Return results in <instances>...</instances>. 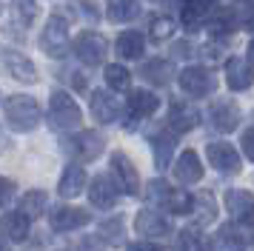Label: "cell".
I'll return each mask as SVG.
<instances>
[{"mask_svg": "<svg viewBox=\"0 0 254 251\" xmlns=\"http://www.w3.org/2000/svg\"><path fill=\"white\" fill-rule=\"evenodd\" d=\"M146 197L160 205L163 211H172V214H191L194 211V197L180 191V188H172L166 180H151L146 186Z\"/></svg>", "mask_w": 254, "mask_h": 251, "instance_id": "cell-1", "label": "cell"}, {"mask_svg": "<svg viewBox=\"0 0 254 251\" xmlns=\"http://www.w3.org/2000/svg\"><path fill=\"white\" fill-rule=\"evenodd\" d=\"M3 112H6L9 126L17 128V131H32V128H37V123H40V106H37V100L29 97V94H12V97H6Z\"/></svg>", "mask_w": 254, "mask_h": 251, "instance_id": "cell-2", "label": "cell"}, {"mask_svg": "<svg viewBox=\"0 0 254 251\" xmlns=\"http://www.w3.org/2000/svg\"><path fill=\"white\" fill-rule=\"evenodd\" d=\"M49 120H52V126L66 128V131L80 126V120H83L80 106L74 103V97L69 91H63V89L52 91V97H49Z\"/></svg>", "mask_w": 254, "mask_h": 251, "instance_id": "cell-3", "label": "cell"}, {"mask_svg": "<svg viewBox=\"0 0 254 251\" xmlns=\"http://www.w3.org/2000/svg\"><path fill=\"white\" fill-rule=\"evenodd\" d=\"M69 46V23L63 20L60 14H52L46 20V29L40 34V49L49 57H63Z\"/></svg>", "mask_w": 254, "mask_h": 251, "instance_id": "cell-4", "label": "cell"}, {"mask_svg": "<svg viewBox=\"0 0 254 251\" xmlns=\"http://www.w3.org/2000/svg\"><path fill=\"white\" fill-rule=\"evenodd\" d=\"M74 55H77V60L86 63V66H100L106 60V55H109V43H106L103 34L83 32V34L74 37Z\"/></svg>", "mask_w": 254, "mask_h": 251, "instance_id": "cell-5", "label": "cell"}, {"mask_svg": "<svg viewBox=\"0 0 254 251\" xmlns=\"http://www.w3.org/2000/svg\"><path fill=\"white\" fill-rule=\"evenodd\" d=\"M177 80H180V89H183L186 94H191V97H206V94H211V91L217 89V77L203 66L183 68V71L177 74Z\"/></svg>", "mask_w": 254, "mask_h": 251, "instance_id": "cell-6", "label": "cell"}, {"mask_svg": "<svg viewBox=\"0 0 254 251\" xmlns=\"http://www.w3.org/2000/svg\"><path fill=\"white\" fill-rule=\"evenodd\" d=\"M0 66L6 68L9 77L20 80V83H37L35 63L23 52H17V49H0Z\"/></svg>", "mask_w": 254, "mask_h": 251, "instance_id": "cell-7", "label": "cell"}, {"mask_svg": "<svg viewBox=\"0 0 254 251\" xmlns=\"http://www.w3.org/2000/svg\"><path fill=\"white\" fill-rule=\"evenodd\" d=\"M226 211L237 226H254V197L249 188H229L226 191Z\"/></svg>", "mask_w": 254, "mask_h": 251, "instance_id": "cell-8", "label": "cell"}, {"mask_svg": "<svg viewBox=\"0 0 254 251\" xmlns=\"http://www.w3.org/2000/svg\"><path fill=\"white\" fill-rule=\"evenodd\" d=\"M103 146H106V140H103V134H97V131H80L77 137L66 140V151L74 154V157H80V160L100 157V154H103Z\"/></svg>", "mask_w": 254, "mask_h": 251, "instance_id": "cell-9", "label": "cell"}, {"mask_svg": "<svg viewBox=\"0 0 254 251\" xmlns=\"http://www.w3.org/2000/svg\"><path fill=\"white\" fill-rule=\"evenodd\" d=\"M134 228L146 237H169L174 228L172 220L163 214V211H154V208H143L137 217H134Z\"/></svg>", "mask_w": 254, "mask_h": 251, "instance_id": "cell-10", "label": "cell"}, {"mask_svg": "<svg viewBox=\"0 0 254 251\" xmlns=\"http://www.w3.org/2000/svg\"><path fill=\"white\" fill-rule=\"evenodd\" d=\"M206 157H208V163L217 171H223V174H237V171H240V154L234 151L231 143H208Z\"/></svg>", "mask_w": 254, "mask_h": 251, "instance_id": "cell-11", "label": "cell"}, {"mask_svg": "<svg viewBox=\"0 0 254 251\" xmlns=\"http://www.w3.org/2000/svg\"><path fill=\"white\" fill-rule=\"evenodd\" d=\"M112 171H115V177H117V186H120L126 194H140L137 169H134V163H131L123 151L112 154Z\"/></svg>", "mask_w": 254, "mask_h": 251, "instance_id": "cell-12", "label": "cell"}, {"mask_svg": "<svg viewBox=\"0 0 254 251\" xmlns=\"http://www.w3.org/2000/svg\"><path fill=\"white\" fill-rule=\"evenodd\" d=\"M208 120H211L214 128H220V131L229 134V131H234V128L240 126V109L231 100H214L211 109H208Z\"/></svg>", "mask_w": 254, "mask_h": 251, "instance_id": "cell-13", "label": "cell"}, {"mask_svg": "<svg viewBox=\"0 0 254 251\" xmlns=\"http://www.w3.org/2000/svg\"><path fill=\"white\" fill-rule=\"evenodd\" d=\"M211 14V0H183L180 3V23L189 32H200L203 23H208Z\"/></svg>", "mask_w": 254, "mask_h": 251, "instance_id": "cell-14", "label": "cell"}, {"mask_svg": "<svg viewBox=\"0 0 254 251\" xmlns=\"http://www.w3.org/2000/svg\"><path fill=\"white\" fill-rule=\"evenodd\" d=\"M89 109H92V117L100 120V123H117V120H120V106H117V100L103 89L92 91Z\"/></svg>", "mask_w": 254, "mask_h": 251, "instance_id": "cell-15", "label": "cell"}, {"mask_svg": "<svg viewBox=\"0 0 254 251\" xmlns=\"http://www.w3.org/2000/svg\"><path fill=\"white\" fill-rule=\"evenodd\" d=\"M197 123H200V112H197L194 106H189L186 100L172 103V109H169V126H172V131L186 134V131H191Z\"/></svg>", "mask_w": 254, "mask_h": 251, "instance_id": "cell-16", "label": "cell"}, {"mask_svg": "<svg viewBox=\"0 0 254 251\" xmlns=\"http://www.w3.org/2000/svg\"><path fill=\"white\" fill-rule=\"evenodd\" d=\"M174 180L183 183V186H191V183H200L203 180V163L197 157V151L186 148L180 160L174 163Z\"/></svg>", "mask_w": 254, "mask_h": 251, "instance_id": "cell-17", "label": "cell"}, {"mask_svg": "<svg viewBox=\"0 0 254 251\" xmlns=\"http://www.w3.org/2000/svg\"><path fill=\"white\" fill-rule=\"evenodd\" d=\"M86 223H89V211L74 208V205H58L52 211V228L55 231H74V228H83Z\"/></svg>", "mask_w": 254, "mask_h": 251, "instance_id": "cell-18", "label": "cell"}, {"mask_svg": "<svg viewBox=\"0 0 254 251\" xmlns=\"http://www.w3.org/2000/svg\"><path fill=\"white\" fill-rule=\"evenodd\" d=\"M226 83H229V89H234V91L249 89V86L254 83V68L249 66V60L231 57L229 63H226Z\"/></svg>", "mask_w": 254, "mask_h": 251, "instance_id": "cell-19", "label": "cell"}, {"mask_svg": "<svg viewBox=\"0 0 254 251\" xmlns=\"http://www.w3.org/2000/svg\"><path fill=\"white\" fill-rule=\"evenodd\" d=\"M89 200L97 208H112V205H117V186L109 177H103V174L94 177L89 183Z\"/></svg>", "mask_w": 254, "mask_h": 251, "instance_id": "cell-20", "label": "cell"}, {"mask_svg": "<svg viewBox=\"0 0 254 251\" xmlns=\"http://www.w3.org/2000/svg\"><path fill=\"white\" fill-rule=\"evenodd\" d=\"M0 234L12 240V243H23L29 237V217L17 208V211H9V214L0 217Z\"/></svg>", "mask_w": 254, "mask_h": 251, "instance_id": "cell-21", "label": "cell"}, {"mask_svg": "<svg viewBox=\"0 0 254 251\" xmlns=\"http://www.w3.org/2000/svg\"><path fill=\"white\" fill-rule=\"evenodd\" d=\"M86 188V171H83V166H77V163H71V166H66V171H63V177H60V186L58 191L60 197H77V194Z\"/></svg>", "mask_w": 254, "mask_h": 251, "instance_id": "cell-22", "label": "cell"}, {"mask_svg": "<svg viewBox=\"0 0 254 251\" xmlns=\"http://www.w3.org/2000/svg\"><path fill=\"white\" fill-rule=\"evenodd\" d=\"M157 106H160V97L146 89H134L128 94V112L134 114V117H151V114L157 112Z\"/></svg>", "mask_w": 254, "mask_h": 251, "instance_id": "cell-23", "label": "cell"}, {"mask_svg": "<svg viewBox=\"0 0 254 251\" xmlns=\"http://www.w3.org/2000/svg\"><path fill=\"white\" fill-rule=\"evenodd\" d=\"M115 52L123 57V60H137V57H143V52H146V40H143L140 32H123L117 37Z\"/></svg>", "mask_w": 254, "mask_h": 251, "instance_id": "cell-24", "label": "cell"}, {"mask_svg": "<svg viewBox=\"0 0 254 251\" xmlns=\"http://www.w3.org/2000/svg\"><path fill=\"white\" fill-rule=\"evenodd\" d=\"M140 14L137 0H106V17L112 23H128Z\"/></svg>", "mask_w": 254, "mask_h": 251, "instance_id": "cell-25", "label": "cell"}, {"mask_svg": "<svg viewBox=\"0 0 254 251\" xmlns=\"http://www.w3.org/2000/svg\"><path fill=\"white\" fill-rule=\"evenodd\" d=\"M206 26L220 37V34H229V32H234V29H240V14L231 11V9H214L208 14Z\"/></svg>", "mask_w": 254, "mask_h": 251, "instance_id": "cell-26", "label": "cell"}, {"mask_svg": "<svg viewBox=\"0 0 254 251\" xmlns=\"http://www.w3.org/2000/svg\"><path fill=\"white\" fill-rule=\"evenodd\" d=\"M140 74L149 80V83H154V86H166V83H172L174 68L169 60H149V63H143Z\"/></svg>", "mask_w": 254, "mask_h": 251, "instance_id": "cell-27", "label": "cell"}, {"mask_svg": "<svg viewBox=\"0 0 254 251\" xmlns=\"http://www.w3.org/2000/svg\"><path fill=\"white\" fill-rule=\"evenodd\" d=\"M214 249L217 251H243L246 249V237L234 226H223L214 237Z\"/></svg>", "mask_w": 254, "mask_h": 251, "instance_id": "cell-28", "label": "cell"}, {"mask_svg": "<svg viewBox=\"0 0 254 251\" xmlns=\"http://www.w3.org/2000/svg\"><path fill=\"white\" fill-rule=\"evenodd\" d=\"M46 203H49L46 191H26L23 197H20V211H23V214L32 220V217H40V214H43Z\"/></svg>", "mask_w": 254, "mask_h": 251, "instance_id": "cell-29", "label": "cell"}, {"mask_svg": "<svg viewBox=\"0 0 254 251\" xmlns=\"http://www.w3.org/2000/svg\"><path fill=\"white\" fill-rule=\"evenodd\" d=\"M106 83H109V89L112 91H126L128 83H131V74H128L126 66L112 63V66H106Z\"/></svg>", "mask_w": 254, "mask_h": 251, "instance_id": "cell-30", "label": "cell"}, {"mask_svg": "<svg viewBox=\"0 0 254 251\" xmlns=\"http://www.w3.org/2000/svg\"><path fill=\"white\" fill-rule=\"evenodd\" d=\"M151 148H154V160H157V169H166L169 160H172V151H174V140L172 134H157L151 140Z\"/></svg>", "mask_w": 254, "mask_h": 251, "instance_id": "cell-31", "label": "cell"}, {"mask_svg": "<svg viewBox=\"0 0 254 251\" xmlns=\"http://www.w3.org/2000/svg\"><path fill=\"white\" fill-rule=\"evenodd\" d=\"M149 34L154 43H163V40H169L174 34V20L172 17H166V14H160V17H154V20L149 23Z\"/></svg>", "mask_w": 254, "mask_h": 251, "instance_id": "cell-32", "label": "cell"}, {"mask_svg": "<svg viewBox=\"0 0 254 251\" xmlns=\"http://www.w3.org/2000/svg\"><path fill=\"white\" fill-rule=\"evenodd\" d=\"M177 249L180 251H208V243L203 240V234H197L194 228H186V231H180Z\"/></svg>", "mask_w": 254, "mask_h": 251, "instance_id": "cell-33", "label": "cell"}, {"mask_svg": "<svg viewBox=\"0 0 254 251\" xmlns=\"http://www.w3.org/2000/svg\"><path fill=\"white\" fill-rule=\"evenodd\" d=\"M120 228H123V220H120V217H115V223L106 220L103 226H100V240H103V243H120V237H123Z\"/></svg>", "mask_w": 254, "mask_h": 251, "instance_id": "cell-34", "label": "cell"}, {"mask_svg": "<svg viewBox=\"0 0 254 251\" xmlns=\"http://www.w3.org/2000/svg\"><path fill=\"white\" fill-rule=\"evenodd\" d=\"M14 194H17L14 183H12V180H6V177H0V208H6V205L12 203Z\"/></svg>", "mask_w": 254, "mask_h": 251, "instance_id": "cell-35", "label": "cell"}, {"mask_svg": "<svg viewBox=\"0 0 254 251\" xmlns=\"http://www.w3.org/2000/svg\"><path fill=\"white\" fill-rule=\"evenodd\" d=\"M14 6H17V11L23 14V23H32V20H35V14H37L35 0H14Z\"/></svg>", "mask_w": 254, "mask_h": 251, "instance_id": "cell-36", "label": "cell"}, {"mask_svg": "<svg viewBox=\"0 0 254 251\" xmlns=\"http://www.w3.org/2000/svg\"><path fill=\"white\" fill-rule=\"evenodd\" d=\"M240 143H243V151H246V157H249V160L254 163V126H252V128H246V131H243Z\"/></svg>", "mask_w": 254, "mask_h": 251, "instance_id": "cell-37", "label": "cell"}, {"mask_svg": "<svg viewBox=\"0 0 254 251\" xmlns=\"http://www.w3.org/2000/svg\"><path fill=\"white\" fill-rule=\"evenodd\" d=\"M240 29H249V32H254V3L243 6V11H240Z\"/></svg>", "mask_w": 254, "mask_h": 251, "instance_id": "cell-38", "label": "cell"}, {"mask_svg": "<svg viewBox=\"0 0 254 251\" xmlns=\"http://www.w3.org/2000/svg\"><path fill=\"white\" fill-rule=\"evenodd\" d=\"M126 251H166V249L157 246V243H151V240H146V243H131Z\"/></svg>", "mask_w": 254, "mask_h": 251, "instance_id": "cell-39", "label": "cell"}, {"mask_svg": "<svg viewBox=\"0 0 254 251\" xmlns=\"http://www.w3.org/2000/svg\"><path fill=\"white\" fill-rule=\"evenodd\" d=\"M174 55L177 57H191L194 52H191V46L189 43H174Z\"/></svg>", "mask_w": 254, "mask_h": 251, "instance_id": "cell-40", "label": "cell"}, {"mask_svg": "<svg viewBox=\"0 0 254 251\" xmlns=\"http://www.w3.org/2000/svg\"><path fill=\"white\" fill-rule=\"evenodd\" d=\"M249 63H252V66H254V40H252V43H249Z\"/></svg>", "mask_w": 254, "mask_h": 251, "instance_id": "cell-41", "label": "cell"}, {"mask_svg": "<svg viewBox=\"0 0 254 251\" xmlns=\"http://www.w3.org/2000/svg\"><path fill=\"white\" fill-rule=\"evenodd\" d=\"M0 251H3V249H0Z\"/></svg>", "mask_w": 254, "mask_h": 251, "instance_id": "cell-42", "label": "cell"}]
</instances>
